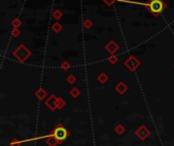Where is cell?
Returning <instances> with one entry per match:
<instances>
[{
	"label": "cell",
	"instance_id": "6da1fadb",
	"mask_svg": "<svg viewBox=\"0 0 174 146\" xmlns=\"http://www.w3.org/2000/svg\"><path fill=\"white\" fill-rule=\"evenodd\" d=\"M147 7L150 10V12L154 15L155 17L159 16L165 8H166V4L164 3L162 0H150L147 3Z\"/></svg>",
	"mask_w": 174,
	"mask_h": 146
},
{
	"label": "cell",
	"instance_id": "7a4b0ae2",
	"mask_svg": "<svg viewBox=\"0 0 174 146\" xmlns=\"http://www.w3.org/2000/svg\"><path fill=\"white\" fill-rule=\"evenodd\" d=\"M50 135H52L53 137H55V138L58 140V142L61 144V143L64 142V141H65L66 139L69 137L70 133H69V131H68V130L66 129V128L64 127L62 124H58L56 127H54V129L51 131Z\"/></svg>",
	"mask_w": 174,
	"mask_h": 146
},
{
	"label": "cell",
	"instance_id": "3957f363",
	"mask_svg": "<svg viewBox=\"0 0 174 146\" xmlns=\"http://www.w3.org/2000/svg\"><path fill=\"white\" fill-rule=\"evenodd\" d=\"M12 55L15 59L20 63H24L27 60L30 56H31V51L26 47L25 45H19L14 51L12 52Z\"/></svg>",
	"mask_w": 174,
	"mask_h": 146
},
{
	"label": "cell",
	"instance_id": "277c9868",
	"mask_svg": "<svg viewBox=\"0 0 174 146\" xmlns=\"http://www.w3.org/2000/svg\"><path fill=\"white\" fill-rule=\"evenodd\" d=\"M124 66L127 68L129 71H136L137 68L141 66V61L134 55H130L129 57L124 61Z\"/></svg>",
	"mask_w": 174,
	"mask_h": 146
},
{
	"label": "cell",
	"instance_id": "5b68a950",
	"mask_svg": "<svg viewBox=\"0 0 174 146\" xmlns=\"http://www.w3.org/2000/svg\"><path fill=\"white\" fill-rule=\"evenodd\" d=\"M134 134H136V137H139V140L144 141L151 135V130L147 126H145V125H141V126L136 130Z\"/></svg>",
	"mask_w": 174,
	"mask_h": 146
},
{
	"label": "cell",
	"instance_id": "8992f818",
	"mask_svg": "<svg viewBox=\"0 0 174 146\" xmlns=\"http://www.w3.org/2000/svg\"><path fill=\"white\" fill-rule=\"evenodd\" d=\"M57 100H58V97H56L55 94H51L45 100V106L50 111L54 112L55 110H57Z\"/></svg>",
	"mask_w": 174,
	"mask_h": 146
},
{
	"label": "cell",
	"instance_id": "52a82bcc",
	"mask_svg": "<svg viewBox=\"0 0 174 146\" xmlns=\"http://www.w3.org/2000/svg\"><path fill=\"white\" fill-rule=\"evenodd\" d=\"M105 49H106L107 51H108L111 55H114V54L116 53V52L118 51L119 45L116 42H114V41H110L108 44L105 46Z\"/></svg>",
	"mask_w": 174,
	"mask_h": 146
},
{
	"label": "cell",
	"instance_id": "ba28073f",
	"mask_svg": "<svg viewBox=\"0 0 174 146\" xmlns=\"http://www.w3.org/2000/svg\"><path fill=\"white\" fill-rule=\"evenodd\" d=\"M127 89H128V86L122 81L118 82V83L115 85V90L117 91L119 94H124V93L127 91Z\"/></svg>",
	"mask_w": 174,
	"mask_h": 146
},
{
	"label": "cell",
	"instance_id": "9c48e42d",
	"mask_svg": "<svg viewBox=\"0 0 174 146\" xmlns=\"http://www.w3.org/2000/svg\"><path fill=\"white\" fill-rule=\"evenodd\" d=\"M35 97L39 100H43L46 97H47V91H46L43 87L39 88V89H37V91L35 92Z\"/></svg>",
	"mask_w": 174,
	"mask_h": 146
},
{
	"label": "cell",
	"instance_id": "30bf717a",
	"mask_svg": "<svg viewBox=\"0 0 174 146\" xmlns=\"http://www.w3.org/2000/svg\"><path fill=\"white\" fill-rule=\"evenodd\" d=\"M46 144L48 146H57L58 144H60V143L58 142V140H57L55 137H53L52 135H50L47 137V139H46Z\"/></svg>",
	"mask_w": 174,
	"mask_h": 146
},
{
	"label": "cell",
	"instance_id": "8fae6325",
	"mask_svg": "<svg viewBox=\"0 0 174 146\" xmlns=\"http://www.w3.org/2000/svg\"><path fill=\"white\" fill-rule=\"evenodd\" d=\"M114 132H115L117 135H122V134L125 133V127L123 126L122 124L116 125L115 128H114Z\"/></svg>",
	"mask_w": 174,
	"mask_h": 146
},
{
	"label": "cell",
	"instance_id": "7c38bea8",
	"mask_svg": "<svg viewBox=\"0 0 174 146\" xmlns=\"http://www.w3.org/2000/svg\"><path fill=\"white\" fill-rule=\"evenodd\" d=\"M108 76H107V74L106 73H104V72H101L99 75H98V77H97V80L100 82V83H102V84H104V83H106L107 81H108Z\"/></svg>",
	"mask_w": 174,
	"mask_h": 146
},
{
	"label": "cell",
	"instance_id": "4fadbf2b",
	"mask_svg": "<svg viewBox=\"0 0 174 146\" xmlns=\"http://www.w3.org/2000/svg\"><path fill=\"white\" fill-rule=\"evenodd\" d=\"M51 29L54 33H60V31H62V24H59V22H55V24H52Z\"/></svg>",
	"mask_w": 174,
	"mask_h": 146
},
{
	"label": "cell",
	"instance_id": "5bb4252c",
	"mask_svg": "<svg viewBox=\"0 0 174 146\" xmlns=\"http://www.w3.org/2000/svg\"><path fill=\"white\" fill-rule=\"evenodd\" d=\"M69 94L71 95L73 99H77V97L81 94V90H79L77 87H73L69 90Z\"/></svg>",
	"mask_w": 174,
	"mask_h": 146
},
{
	"label": "cell",
	"instance_id": "9a60e30c",
	"mask_svg": "<svg viewBox=\"0 0 174 146\" xmlns=\"http://www.w3.org/2000/svg\"><path fill=\"white\" fill-rule=\"evenodd\" d=\"M52 16H53L54 19L58 20L62 17V12H61L60 9H55V10L53 11V13H52Z\"/></svg>",
	"mask_w": 174,
	"mask_h": 146
},
{
	"label": "cell",
	"instance_id": "2e32d148",
	"mask_svg": "<svg viewBox=\"0 0 174 146\" xmlns=\"http://www.w3.org/2000/svg\"><path fill=\"white\" fill-rule=\"evenodd\" d=\"M22 20L19 18H14V19L11 21V26H12L13 29H18L20 26H22Z\"/></svg>",
	"mask_w": 174,
	"mask_h": 146
},
{
	"label": "cell",
	"instance_id": "e0dca14e",
	"mask_svg": "<svg viewBox=\"0 0 174 146\" xmlns=\"http://www.w3.org/2000/svg\"><path fill=\"white\" fill-rule=\"evenodd\" d=\"M65 104H66L65 100L62 97H58V100H57V110H61Z\"/></svg>",
	"mask_w": 174,
	"mask_h": 146
},
{
	"label": "cell",
	"instance_id": "ac0fdd59",
	"mask_svg": "<svg viewBox=\"0 0 174 146\" xmlns=\"http://www.w3.org/2000/svg\"><path fill=\"white\" fill-rule=\"evenodd\" d=\"M66 81H67L69 84H73V83H75V81H77V77H75L73 74H69L67 77H66Z\"/></svg>",
	"mask_w": 174,
	"mask_h": 146
},
{
	"label": "cell",
	"instance_id": "d6986e66",
	"mask_svg": "<svg viewBox=\"0 0 174 146\" xmlns=\"http://www.w3.org/2000/svg\"><path fill=\"white\" fill-rule=\"evenodd\" d=\"M82 24H84V29H91V27L93 26V22H92V20H90L89 18L84 19V22H82Z\"/></svg>",
	"mask_w": 174,
	"mask_h": 146
},
{
	"label": "cell",
	"instance_id": "ffe728a7",
	"mask_svg": "<svg viewBox=\"0 0 174 146\" xmlns=\"http://www.w3.org/2000/svg\"><path fill=\"white\" fill-rule=\"evenodd\" d=\"M61 69L64 70V71H67L68 69H70V67H71V65H70L69 63L67 62V61H64V62H62V64L60 65Z\"/></svg>",
	"mask_w": 174,
	"mask_h": 146
},
{
	"label": "cell",
	"instance_id": "44dd1931",
	"mask_svg": "<svg viewBox=\"0 0 174 146\" xmlns=\"http://www.w3.org/2000/svg\"><path fill=\"white\" fill-rule=\"evenodd\" d=\"M118 61V57H116L115 55H111L110 57H108V62L111 64H115Z\"/></svg>",
	"mask_w": 174,
	"mask_h": 146
},
{
	"label": "cell",
	"instance_id": "7402d4cb",
	"mask_svg": "<svg viewBox=\"0 0 174 146\" xmlns=\"http://www.w3.org/2000/svg\"><path fill=\"white\" fill-rule=\"evenodd\" d=\"M22 143V141H19L17 139H13L10 142V146H20V144Z\"/></svg>",
	"mask_w": 174,
	"mask_h": 146
},
{
	"label": "cell",
	"instance_id": "603a6c76",
	"mask_svg": "<svg viewBox=\"0 0 174 146\" xmlns=\"http://www.w3.org/2000/svg\"><path fill=\"white\" fill-rule=\"evenodd\" d=\"M11 35H12V36H14V38H17L20 35V31L18 29H13L12 31H11Z\"/></svg>",
	"mask_w": 174,
	"mask_h": 146
},
{
	"label": "cell",
	"instance_id": "cb8c5ba5",
	"mask_svg": "<svg viewBox=\"0 0 174 146\" xmlns=\"http://www.w3.org/2000/svg\"><path fill=\"white\" fill-rule=\"evenodd\" d=\"M115 1L116 0H103V2L108 6H112L114 3H115Z\"/></svg>",
	"mask_w": 174,
	"mask_h": 146
}]
</instances>
